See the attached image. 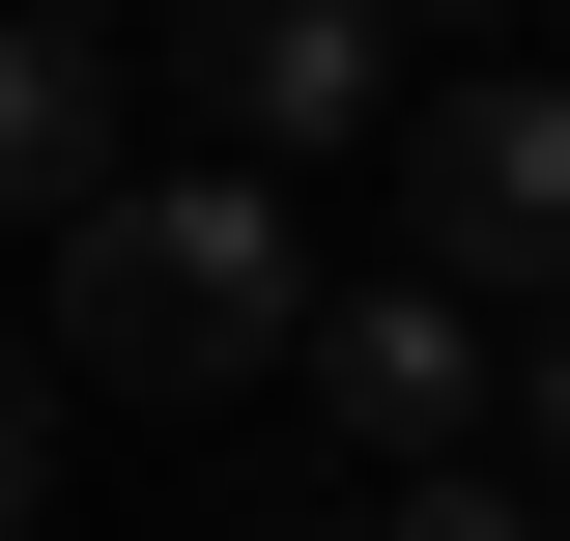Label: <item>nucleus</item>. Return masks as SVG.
<instances>
[{"mask_svg": "<svg viewBox=\"0 0 570 541\" xmlns=\"http://www.w3.org/2000/svg\"><path fill=\"white\" fill-rule=\"evenodd\" d=\"M400 285H456V314L542 285V314H570V86L542 58H485V86L400 115Z\"/></svg>", "mask_w": 570, "mask_h": 541, "instance_id": "obj_2", "label": "nucleus"}, {"mask_svg": "<svg viewBox=\"0 0 570 541\" xmlns=\"http://www.w3.org/2000/svg\"><path fill=\"white\" fill-rule=\"evenodd\" d=\"M0 200L29 228L115 200V29H29V0H0Z\"/></svg>", "mask_w": 570, "mask_h": 541, "instance_id": "obj_5", "label": "nucleus"}, {"mask_svg": "<svg viewBox=\"0 0 570 541\" xmlns=\"http://www.w3.org/2000/svg\"><path fill=\"white\" fill-rule=\"evenodd\" d=\"M171 29H200V115L257 142V171L400 142V0H171Z\"/></svg>", "mask_w": 570, "mask_h": 541, "instance_id": "obj_3", "label": "nucleus"}, {"mask_svg": "<svg viewBox=\"0 0 570 541\" xmlns=\"http://www.w3.org/2000/svg\"><path fill=\"white\" fill-rule=\"evenodd\" d=\"M29 29H171V0H29Z\"/></svg>", "mask_w": 570, "mask_h": 541, "instance_id": "obj_9", "label": "nucleus"}, {"mask_svg": "<svg viewBox=\"0 0 570 541\" xmlns=\"http://www.w3.org/2000/svg\"><path fill=\"white\" fill-rule=\"evenodd\" d=\"M428 29H513V0H428Z\"/></svg>", "mask_w": 570, "mask_h": 541, "instance_id": "obj_10", "label": "nucleus"}, {"mask_svg": "<svg viewBox=\"0 0 570 541\" xmlns=\"http://www.w3.org/2000/svg\"><path fill=\"white\" fill-rule=\"evenodd\" d=\"M285 371H343V427H371V456H456V427H485V314H456V285H343Z\"/></svg>", "mask_w": 570, "mask_h": 541, "instance_id": "obj_4", "label": "nucleus"}, {"mask_svg": "<svg viewBox=\"0 0 570 541\" xmlns=\"http://www.w3.org/2000/svg\"><path fill=\"white\" fill-rule=\"evenodd\" d=\"M314 342V257H285V171H115L58 228V371L86 400H228Z\"/></svg>", "mask_w": 570, "mask_h": 541, "instance_id": "obj_1", "label": "nucleus"}, {"mask_svg": "<svg viewBox=\"0 0 570 541\" xmlns=\"http://www.w3.org/2000/svg\"><path fill=\"white\" fill-rule=\"evenodd\" d=\"M371 541H542V513H485L456 456H400V513H371Z\"/></svg>", "mask_w": 570, "mask_h": 541, "instance_id": "obj_7", "label": "nucleus"}, {"mask_svg": "<svg viewBox=\"0 0 570 541\" xmlns=\"http://www.w3.org/2000/svg\"><path fill=\"white\" fill-rule=\"evenodd\" d=\"M513 427H542V456H570V314H542V371H513Z\"/></svg>", "mask_w": 570, "mask_h": 541, "instance_id": "obj_8", "label": "nucleus"}, {"mask_svg": "<svg viewBox=\"0 0 570 541\" xmlns=\"http://www.w3.org/2000/svg\"><path fill=\"white\" fill-rule=\"evenodd\" d=\"M29 484H58V342H0V541H29Z\"/></svg>", "mask_w": 570, "mask_h": 541, "instance_id": "obj_6", "label": "nucleus"}]
</instances>
